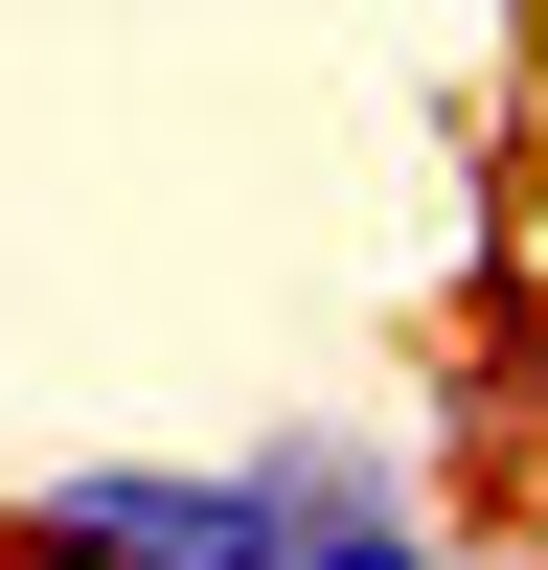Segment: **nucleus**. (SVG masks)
Masks as SVG:
<instances>
[{"mask_svg": "<svg viewBox=\"0 0 548 570\" xmlns=\"http://www.w3.org/2000/svg\"><path fill=\"white\" fill-rule=\"evenodd\" d=\"M0 570H274V502L252 456H46L23 502H0Z\"/></svg>", "mask_w": 548, "mask_h": 570, "instance_id": "f257e3e1", "label": "nucleus"}, {"mask_svg": "<svg viewBox=\"0 0 548 570\" xmlns=\"http://www.w3.org/2000/svg\"><path fill=\"white\" fill-rule=\"evenodd\" d=\"M274 570H480V548H457L434 502L389 480V502H343V525H297V548H274Z\"/></svg>", "mask_w": 548, "mask_h": 570, "instance_id": "f03ea898", "label": "nucleus"}, {"mask_svg": "<svg viewBox=\"0 0 548 570\" xmlns=\"http://www.w3.org/2000/svg\"><path fill=\"white\" fill-rule=\"evenodd\" d=\"M502 411H526V456H548V274L502 297Z\"/></svg>", "mask_w": 548, "mask_h": 570, "instance_id": "7ed1b4c3", "label": "nucleus"}]
</instances>
